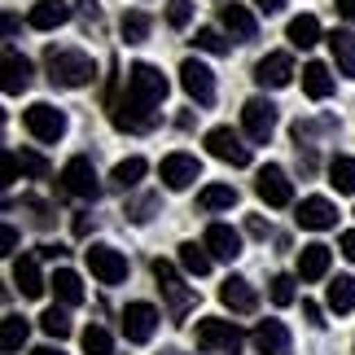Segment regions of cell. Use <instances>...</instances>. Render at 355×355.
Returning <instances> with one entry per match:
<instances>
[{
  "instance_id": "obj_17",
  "label": "cell",
  "mask_w": 355,
  "mask_h": 355,
  "mask_svg": "<svg viewBox=\"0 0 355 355\" xmlns=\"http://www.w3.org/2000/svg\"><path fill=\"white\" fill-rule=\"evenodd\" d=\"M220 22H224V31L237 40V44H250V40L259 35V22H254V13L237 5V0H228V5H220Z\"/></svg>"
},
{
  "instance_id": "obj_50",
  "label": "cell",
  "mask_w": 355,
  "mask_h": 355,
  "mask_svg": "<svg viewBox=\"0 0 355 355\" xmlns=\"http://www.w3.org/2000/svg\"><path fill=\"white\" fill-rule=\"evenodd\" d=\"M31 355H66V351H62V347H35Z\"/></svg>"
},
{
  "instance_id": "obj_1",
  "label": "cell",
  "mask_w": 355,
  "mask_h": 355,
  "mask_svg": "<svg viewBox=\"0 0 355 355\" xmlns=\"http://www.w3.org/2000/svg\"><path fill=\"white\" fill-rule=\"evenodd\" d=\"M167 75L154 62H136L128 66V88L123 97H110V119L119 132H149L162 119V101H167Z\"/></svg>"
},
{
  "instance_id": "obj_12",
  "label": "cell",
  "mask_w": 355,
  "mask_h": 355,
  "mask_svg": "<svg viewBox=\"0 0 355 355\" xmlns=\"http://www.w3.org/2000/svg\"><path fill=\"white\" fill-rule=\"evenodd\" d=\"M158 329V307H149V303H128V311H123V338L136 347H145L149 338H154Z\"/></svg>"
},
{
  "instance_id": "obj_28",
  "label": "cell",
  "mask_w": 355,
  "mask_h": 355,
  "mask_svg": "<svg viewBox=\"0 0 355 355\" xmlns=\"http://www.w3.org/2000/svg\"><path fill=\"white\" fill-rule=\"evenodd\" d=\"M198 207L202 211H233L237 207V189L233 184H207L198 193Z\"/></svg>"
},
{
  "instance_id": "obj_19",
  "label": "cell",
  "mask_w": 355,
  "mask_h": 355,
  "mask_svg": "<svg viewBox=\"0 0 355 355\" xmlns=\"http://www.w3.org/2000/svg\"><path fill=\"white\" fill-rule=\"evenodd\" d=\"M220 303L228 311H237V316H250V311L259 307V294L250 290V281H241V277H228L220 285Z\"/></svg>"
},
{
  "instance_id": "obj_26",
  "label": "cell",
  "mask_w": 355,
  "mask_h": 355,
  "mask_svg": "<svg viewBox=\"0 0 355 355\" xmlns=\"http://www.w3.org/2000/svg\"><path fill=\"white\" fill-rule=\"evenodd\" d=\"M49 285H53V294L62 298V307H79V303H84V281H79L71 268H58Z\"/></svg>"
},
{
  "instance_id": "obj_40",
  "label": "cell",
  "mask_w": 355,
  "mask_h": 355,
  "mask_svg": "<svg viewBox=\"0 0 355 355\" xmlns=\"http://www.w3.org/2000/svg\"><path fill=\"white\" fill-rule=\"evenodd\" d=\"M272 303H277V307H290L294 303V277H285V272H281V277H272Z\"/></svg>"
},
{
  "instance_id": "obj_33",
  "label": "cell",
  "mask_w": 355,
  "mask_h": 355,
  "mask_svg": "<svg viewBox=\"0 0 355 355\" xmlns=\"http://www.w3.org/2000/svg\"><path fill=\"white\" fill-rule=\"evenodd\" d=\"M329 307L338 311V316L355 311V277H334L329 281Z\"/></svg>"
},
{
  "instance_id": "obj_11",
  "label": "cell",
  "mask_w": 355,
  "mask_h": 355,
  "mask_svg": "<svg viewBox=\"0 0 355 355\" xmlns=\"http://www.w3.org/2000/svg\"><path fill=\"white\" fill-rule=\"evenodd\" d=\"M254 193L268 202V207H290L294 202V184H290V175H285L277 162H268L263 171H259V180H254Z\"/></svg>"
},
{
  "instance_id": "obj_31",
  "label": "cell",
  "mask_w": 355,
  "mask_h": 355,
  "mask_svg": "<svg viewBox=\"0 0 355 355\" xmlns=\"http://www.w3.org/2000/svg\"><path fill=\"white\" fill-rule=\"evenodd\" d=\"M26 338H31V324H26L22 316H5V329H0V347H5V355H18L26 347Z\"/></svg>"
},
{
  "instance_id": "obj_47",
  "label": "cell",
  "mask_w": 355,
  "mask_h": 355,
  "mask_svg": "<svg viewBox=\"0 0 355 355\" xmlns=\"http://www.w3.org/2000/svg\"><path fill=\"white\" fill-rule=\"evenodd\" d=\"M338 13H343L347 22H355V0H338Z\"/></svg>"
},
{
  "instance_id": "obj_22",
  "label": "cell",
  "mask_w": 355,
  "mask_h": 355,
  "mask_svg": "<svg viewBox=\"0 0 355 355\" xmlns=\"http://www.w3.org/2000/svg\"><path fill=\"white\" fill-rule=\"evenodd\" d=\"M26 22H31L35 31H53V26L71 22V5H66V0H35L31 13H26Z\"/></svg>"
},
{
  "instance_id": "obj_42",
  "label": "cell",
  "mask_w": 355,
  "mask_h": 355,
  "mask_svg": "<svg viewBox=\"0 0 355 355\" xmlns=\"http://www.w3.org/2000/svg\"><path fill=\"white\" fill-rule=\"evenodd\" d=\"M79 13H84V22H88V26H97V22H101V9H97V0H79Z\"/></svg>"
},
{
  "instance_id": "obj_37",
  "label": "cell",
  "mask_w": 355,
  "mask_h": 355,
  "mask_svg": "<svg viewBox=\"0 0 355 355\" xmlns=\"http://www.w3.org/2000/svg\"><path fill=\"white\" fill-rule=\"evenodd\" d=\"M167 22L175 31H184V26L193 22V0H167Z\"/></svg>"
},
{
  "instance_id": "obj_45",
  "label": "cell",
  "mask_w": 355,
  "mask_h": 355,
  "mask_svg": "<svg viewBox=\"0 0 355 355\" xmlns=\"http://www.w3.org/2000/svg\"><path fill=\"white\" fill-rule=\"evenodd\" d=\"M338 245H343V254L355 263V233H343V237H338Z\"/></svg>"
},
{
  "instance_id": "obj_18",
  "label": "cell",
  "mask_w": 355,
  "mask_h": 355,
  "mask_svg": "<svg viewBox=\"0 0 355 355\" xmlns=\"http://www.w3.org/2000/svg\"><path fill=\"white\" fill-rule=\"evenodd\" d=\"M202 245L211 250V259H224V263H233V259L241 254V233L228 224H211L207 237H202Z\"/></svg>"
},
{
  "instance_id": "obj_32",
  "label": "cell",
  "mask_w": 355,
  "mask_h": 355,
  "mask_svg": "<svg viewBox=\"0 0 355 355\" xmlns=\"http://www.w3.org/2000/svg\"><path fill=\"white\" fill-rule=\"evenodd\" d=\"M149 26H154V18H149V13L128 9V13H123V22H119V31H123V40H128V44H145V40H149Z\"/></svg>"
},
{
  "instance_id": "obj_5",
  "label": "cell",
  "mask_w": 355,
  "mask_h": 355,
  "mask_svg": "<svg viewBox=\"0 0 355 355\" xmlns=\"http://www.w3.org/2000/svg\"><path fill=\"white\" fill-rule=\"evenodd\" d=\"M58 180H62V189H66V193H71V198H84V202H97V193H101V180H97V167H92V162H88L84 154H79V158H71V162H66V167H62V175H58Z\"/></svg>"
},
{
  "instance_id": "obj_30",
  "label": "cell",
  "mask_w": 355,
  "mask_h": 355,
  "mask_svg": "<svg viewBox=\"0 0 355 355\" xmlns=\"http://www.w3.org/2000/svg\"><path fill=\"white\" fill-rule=\"evenodd\" d=\"M141 175H145V158H123L119 162V167L110 171V184L119 189V193H128V189H136V184H141Z\"/></svg>"
},
{
  "instance_id": "obj_16",
  "label": "cell",
  "mask_w": 355,
  "mask_h": 355,
  "mask_svg": "<svg viewBox=\"0 0 355 355\" xmlns=\"http://www.w3.org/2000/svg\"><path fill=\"white\" fill-rule=\"evenodd\" d=\"M250 343L259 355H290L294 343H290V329H285L281 320H259L254 324V334H250Z\"/></svg>"
},
{
  "instance_id": "obj_36",
  "label": "cell",
  "mask_w": 355,
  "mask_h": 355,
  "mask_svg": "<svg viewBox=\"0 0 355 355\" xmlns=\"http://www.w3.org/2000/svg\"><path fill=\"white\" fill-rule=\"evenodd\" d=\"M79 343H84V351H88V355H110V351H114V338L105 334L101 324H88V329H84V338H79Z\"/></svg>"
},
{
  "instance_id": "obj_39",
  "label": "cell",
  "mask_w": 355,
  "mask_h": 355,
  "mask_svg": "<svg viewBox=\"0 0 355 355\" xmlns=\"http://www.w3.org/2000/svg\"><path fill=\"white\" fill-rule=\"evenodd\" d=\"M18 167H22V175H49V162H44V154H35V149H22L18 154Z\"/></svg>"
},
{
  "instance_id": "obj_48",
  "label": "cell",
  "mask_w": 355,
  "mask_h": 355,
  "mask_svg": "<svg viewBox=\"0 0 355 355\" xmlns=\"http://www.w3.org/2000/svg\"><path fill=\"white\" fill-rule=\"evenodd\" d=\"M254 5L263 9V13H277V9H285V0H254Z\"/></svg>"
},
{
  "instance_id": "obj_41",
  "label": "cell",
  "mask_w": 355,
  "mask_h": 355,
  "mask_svg": "<svg viewBox=\"0 0 355 355\" xmlns=\"http://www.w3.org/2000/svg\"><path fill=\"white\" fill-rule=\"evenodd\" d=\"M154 207H158V198H154V193H145L141 202H132V207H128V215H132L136 224H145V220H149V211H154Z\"/></svg>"
},
{
  "instance_id": "obj_7",
  "label": "cell",
  "mask_w": 355,
  "mask_h": 355,
  "mask_svg": "<svg viewBox=\"0 0 355 355\" xmlns=\"http://www.w3.org/2000/svg\"><path fill=\"white\" fill-rule=\"evenodd\" d=\"M207 154L228 162V167H250V145H241L233 128H211L207 132Z\"/></svg>"
},
{
  "instance_id": "obj_23",
  "label": "cell",
  "mask_w": 355,
  "mask_h": 355,
  "mask_svg": "<svg viewBox=\"0 0 355 355\" xmlns=\"http://www.w3.org/2000/svg\"><path fill=\"white\" fill-rule=\"evenodd\" d=\"M324 40H329V53H334L338 75L355 79V31H329Z\"/></svg>"
},
{
  "instance_id": "obj_20",
  "label": "cell",
  "mask_w": 355,
  "mask_h": 355,
  "mask_svg": "<svg viewBox=\"0 0 355 355\" xmlns=\"http://www.w3.org/2000/svg\"><path fill=\"white\" fill-rule=\"evenodd\" d=\"M13 285L22 290V298H40L44 294V277H40V259L35 254H22V259H13Z\"/></svg>"
},
{
  "instance_id": "obj_27",
  "label": "cell",
  "mask_w": 355,
  "mask_h": 355,
  "mask_svg": "<svg viewBox=\"0 0 355 355\" xmlns=\"http://www.w3.org/2000/svg\"><path fill=\"white\" fill-rule=\"evenodd\" d=\"M285 35H290V44H294V49H311V44L320 40V22H316V13H298V18H290Z\"/></svg>"
},
{
  "instance_id": "obj_13",
  "label": "cell",
  "mask_w": 355,
  "mask_h": 355,
  "mask_svg": "<svg viewBox=\"0 0 355 355\" xmlns=\"http://www.w3.org/2000/svg\"><path fill=\"white\" fill-rule=\"evenodd\" d=\"M180 84H184V92H189L198 105H211V101H215V75H211V66H202L198 58H184Z\"/></svg>"
},
{
  "instance_id": "obj_46",
  "label": "cell",
  "mask_w": 355,
  "mask_h": 355,
  "mask_svg": "<svg viewBox=\"0 0 355 355\" xmlns=\"http://www.w3.org/2000/svg\"><path fill=\"white\" fill-rule=\"evenodd\" d=\"M303 316H307L311 324H324V320H320V316H324V311H320L316 303H303Z\"/></svg>"
},
{
  "instance_id": "obj_43",
  "label": "cell",
  "mask_w": 355,
  "mask_h": 355,
  "mask_svg": "<svg viewBox=\"0 0 355 355\" xmlns=\"http://www.w3.org/2000/svg\"><path fill=\"white\" fill-rule=\"evenodd\" d=\"M245 233H250V237H268V224L259 220V215H250V220H245Z\"/></svg>"
},
{
  "instance_id": "obj_8",
  "label": "cell",
  "mask_w": 355,
  "mask_h": 355,
  "mask_svg": "<svg viewBox=\"0 0 355 355\" xmlns=\"http://www.w3.org/2000/svg\"><path fill=\"white\" fill-rule=\"evenodd\" d=\"M154 277H158V290L167 294V303H171V316H184V311L198 303V294L175 277V268L167 263V259H154Z\"/></svg>"
},
{
  "instance_id": "obj_2",
  "label": "cell",
  "mask_w": 355,
  "mask_h": 355,
  "mask_svg": "<svg viewBox=\"0 0 355 355\" xmlns=\"http://www.w3.org/2000/svg\"><path fill=\"white\" fill-rule=\"evenodd\" d=\"M44 71L53 88H88L97 79V66H92L88 53L79 49H49L44 53Z\"/></svg>"
},
{
  "instance_id": "obj_34",
  "label": "cell",
  "mask_w": 355,
  "mask_h": 355,
  "mask_svg": "<svg viewBox=\"0 0 355 355\" xmlns=\"http://www.w3.org/2000/svg\"><path fill=\"white\" fill-rule=\"evenodd\" d=\"M329 184L338 193H355V158H347V154L329 158Z\"/></svg>"
},
{
  "instance_id": "obj_29",
  "label": "cell",
  "mask_w": 355,
  "mask_h": 355,
  "mask_svg": "<svg viewBox=\"0 0 355 355\" xmlns=\"http://www.w3.org/2000/svg\"><path fill=\"white\" fill-rule=\"evenodd\" d=\"M211 263H215V259H211L207 245H198V241H184L180 245V268L189 272V277H207Z\"/></svg>"
},
{
  "instance_id": "obj_4",
  "label": "cell",
  "mask_w": 355,
  "mask_h": 355,
  "mask_svg": "<svg viewBox=\"0 0 355 355\" xmlns=\"http://www.w3.org/2000/svg\"><path fill=\"white\" fill-rule=\"evenodd\" d=\"M22 123H26V132H31L40 145H58L62 136H66V114L58 110V105H49V101L26 105V110H22Z\"/></svg>"
},
{
  "instance_id": "obj_21",
  "label": "cell",
  "mask_w": 355,
  "mask_h": 355,
  "mask_svg": "<svg viewBox=\"0 0 355 355\" xmlns=\"http://www.w3.org/2000/svg\"><path fill=\"white\" fill-rule=\"evenodd\" d=\"M329 259H334L329 245H320V241L303 245V250H298V277H303V281H320V277H329Z\"/></svg>"
},
{
  "instance_id": "obj_44",
  "label": "cell",
  "mask_w": 355,
  "mask_h": 355,
  "mask_svg": "<svg viewBox=\"0 0 355 355\" xmlns=\"http://www.w3.org/2000/svg\"><path fill=\"white\" fill-rule=\"evenodd\" d=\"M0 245H5V254H13V245H18V233H13V228L5 224L0 228Z\"/></svg>"
},
{
  "instance_id": "obj_10",
  "label": "cell",
  "mask_w": 355,
  "mask_h": 355,
  "mask_svg": "<svg viewBox=\"0 0 355 355\" xmlns=\"http://www.w3.org/2000/svg\"><path fill=\"white\" fill-rule=\"evenodd\" d=\"M158 175H162V184H167L171 193H184L193 180H202V162L193 154H167L158 162Z\"/></svg>"
},
{
  "instance_id": "obj_6",
  "label": "cell",
  "mask_w": 355,
  "mask_h": 355,
  "mask_svg": "<svg viewBox=\"0 0 355 355\" xmlns=\"http://www.w3.org/2000/svg\"><path fill=\"white\" fill-rule=\"evenodd\" d=\"M84 259H88V272L101 285H123L128 281V259H123V250H114V245H88Z\"/></svg>"
},
{
  "instance_id": "obj_25",
  "label": "cell",
  "mask_w": 355,
  "mask_h": 355,
  "mask_svg": "<svg viewBox=\"0 0 355 355\" xmlns=\"http://www.w3.org/2000/svg\"><path fill=\"white\" fill-rule=\"evenodd\" d=\"M303 92L311 101H324L334 92V75H329V66L324 62H307L303 66Z\"/></svg>"
},
{
  "instance_id": "obj_35",
  "label": "cell",
  "mask_w": 355,
  "mask_h": 355,
  "mask_svg": "<svg viewBox=\"0 0 355 355\" xmlns=\"http://www.w3.org/2000/svg\"><path fill=\"white\" fill-rule=\"evenodd\" d=\"M40 329H44L49 338H58V343H62V338H71V316H66L62 307H49L44 316H40Z\"/></svg>"
},
{
  "instance_id": "obj_49",
  "label": "cell",
  "mask_w": 355,
  "mask_h": 355,
  "mask_svg": "<svg viewBox=\"0 0 355 355\" xmlns=\"http://www.w3.org/2000/svg\"><path fill=\"white\" fill-rule=\"evenodd\" d=\"M66 250H62V245H40V259H62Z\"/></svg>"
},
{
  "instance_id": "obj_14",
  "label": "cell",
  "mask_w": 355,
  "mask_h": 355,
  "mask_svg": "<svg viewBox=\"0 0 355 355\" xmlns=\"http://www.w3.org/2000/svg\"><path fill=\"white\" fill-rule=\"evenodd\" d=\"M294 220H298V228H307V233H324V228L338 224V207L329 198H303L298 211H294Z\"/></svg>"
},
{
  "instance_id": "obj_24",
  "label": "cell",
  "mask_w": 355,
  "mask_h": 355,
  "mask_svg": "<svg viewBox=\"0 0 355 355\" xmlns=\"http://www.w3.org/2000/svg\"><path fill=\"white\" fill-rule=\"evenodd\" d=\"M31 88V62L22 58V53H5V92L9 97H18V92Z\"/></svg>"
},
{
  "instance_id": "obj_38",
  "label": "cell",
  "mask_w": 355,
  "mask_h": 355,
  "mask_svg": "<svg viewBox=\"0 0 355 355\" xmlns=\"http://www.w3.org/2000/svg\"><path fill=\"white\" fill-rule=\"evenodd\" d=\"M193 44L202 53H228V40L220 31H211V26H198V35H193Z\"/></svg>"
},
{
  "instance_id": "obj_15",
  "label": "cell",
  "mask_w": 355,
  "mask_h": 355,
  "mask_svg": "<svg viewBox=\"0 0 355 355\" xmlns=\"http://www.w3.org/2000/svg\"><path fill=\"white\" fill-rule=\"evenodd\" d=\"M294 75L298 71H294L290 53H268V58H259V66H254V84L259 88H285Z\"/></svg>"
},
{
  "instance_id": "obj_9",
  "label": "cell",
  "mask_w": 355,
  "mask_h": 355,
  "mask_svg": "<svg viewBox=\"0 0 355 355\" xmlns=\"http://www.w3.org/2000/svg\"><path fill=\"white\" fill-rule=\"evenodd\" d=\"M241 128H245V136L250 141H259L263 145L272 132H277V105H272L268 97H250L241 105Z\"/></svg>"
},
{
  "instance_id": "obj_3",
  "label": "cell",
  "mask_w": 355,
  "mask_h": 355,
  "mask_svg": "<svg viewBox=\"0 0 355 355\" xmlns=\"http://www.w3.org/2000/svg\"><path fill=\"white\" fill-rule=\"evenodd\" d=\"M193 338H198L202 351H215V355H237L245 347V334L237 329L233 320H220V316H202Z\"/></svg>"
}]
</instances>
